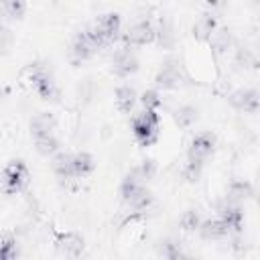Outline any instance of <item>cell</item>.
<instances>
[{
	"label": "cell",
	"mask_w": 260,
	"mask_h": 260,
	"mask_svg": "<svg viewBox=\"0 0 260 260\" xmlns=\"http://www.w3.org/2000/svg\"><path fill=\"white\" fill-rule=\"evenodd\" d=\"M199 225H201V215H199V211L187 209V211L181 215V228H183L185 232H195V230H199Z\"/></svg>",
	"instance_id": "cell-29"
},
{
	"label": "cell",
	"mask_w": 260,
	"mask_h": 260,
	"mask_svg": "<svg viewBox=\"0 0 260 260\" xmlns=\"http://www.w3.org/2000/svg\"><path fill=\"white\" fill-rule=\"evenodd\" d=\"M120 24H122V20H120V14L118 12H106V14H102L98 20H95V32L106 41V45L108 43H112L116 37H118V32H120Z\"/></svg>",
	"instance_id": "cell-11"
},
{
	"label": "cell",
	"mask_w": 260,
	"mask_h": 260,
	"mask_svg": "<svg viewBox=\"0 0 260 260\" xmlns=\"http://www.w3.org/2000/svg\"><path fill=\"white\" fill-rule=\"evenodd\" d=\"M219 219L223 221L228 232H240L242 223H244V213H242V209L238 205L228 203V205L219 207Z\"/></svg>",
	"instance_id": "cell-13"
},
{
	"label": "cell",
	"mask_w": 260,
	"mask_h": 260,
	"mask_svg": "<svg viewBox=\"0 0 260 260\" xmlns=\"http://www.w3.org/2000/svg\"><path fill=\"white\" fill-rule=\"evenodd\" d=\"M53 171L61 179H75V175H73V152H57L53 156Z\"/></svg>",
	"instance_id": "cell-19"
},
{
	"label": "cell",
	"mask_w": 260,
	"mask_h": 260,
	"mask_svg": "<svg viewBox=\"0 0 260 260\" xmlns=\"http://www.w3.org/2000/svg\"><path fill=\"white\" fill-rule=\"evenodd\" d=\"M215 28H217V18H215V14L203 12V14L195 20V24H193V37H195L197 41H209V37L213 35Z\"/></svg>",
	"instance_id": "cell-14"
},
{
	"label": "cell",
	"mask_w": 260,
	"mask_h": 260,
	"mask_svg": "<svg viewBox=\"0 0 260 260\" xmlns=\"http://www.w3.org/2000/svg\"><path fill=\"white\" fill-rule=\"evenodd\" d=\"M26 10V4L22 0H8L0 4V12H4V16L8 18H20Z\"/></svg>",
	"instance_id": "cell-28"
},
{
	"label": "cell",
	"mask_w": 260,
	"mask_h": 260,
	"mask_svg": "<svg viewBox=\"0 0 260 260\" xmlns=\"http://www.w3.org/2000/svg\"><path fill=\"white\" fill-rule=\"evenodd\" d=\"M12 43H14V35H12V30H10L8 26L0 24V53H6V51L12 47Z\"/></svg>",
	"instance_id": "cell-32"
},
{
	"label": "cell",
	"mask_w": 260,
	"mask_h": 260,
	"mask_svg": "<svg viewBox=\"0 0 260 260\" xmlns=\"http://www.w3.org/2000/svg\"><path fill=\"white\" fill-rule=\"evenodd\" d=\"M55 248L63 254V256H69V258H77L81 256L85 244H83V238L77 234V232H63L55 238Z\"/></svg>",
	"instance_id": "cell-9"
},
{
	"label": "cell",
	"mask_w": 260,
	"mask_h": 260,
	"mask_svg": "<svg viewBox=\"0 0 260 260\" xmlns=\"http://www.w3.org/2000/svg\"><path fill=\"white\" fill-rule=\"evenodd\" d=\"M35 146H37V150H39L43 156H51V154H57V150H59V140H57L53 134H49V136H37V138H35Z\"/></svg>",
	"instance_id": "cell-25"
},
{
	"label": "cell",
	"mask_w": 260,
	"mask_h": 260,
	"mask_svg": "<svg viewBox=\"0 0 260 260\" xmlns=\"http://www.w3.org/2000/svg\"><path fill=\"white\" fill-rule=\"evenodd\" d=\"M124 45L130 47H140V45H148L154 41V24L150 20H138L134 22L126 32H124Z\"/></svg>",
	"instance_id": "cell-6"
},
{
	"label": "cell",
	"mask_w": 260,
	"mask_h": 260,
	"mask_svg": "<svg viewBox=\"0 0 260 260\" xmlns=\"http://www.w3.org/2000/svg\"><path fill=\"white\" fill-rule=\"evenodd\" d=\"M28 183V167L22 162V160H10L4 171H2V177H0V185H2V191L12 195V193H18L26 187Z\"/></svg>",
	"instance_id": "cell-4"
},
{
	"label": "cell",
	"mask_w": 260,
	"mask_h": 260,
	"mask_svg": "<svg viewBox=\"0 0 260 260\" xmlns=\"http://www.w3.org/2000/svg\"><path fill=\"white\" fill-rule=\"evenodd\" d=\"M140 102H142L144 110H154V112H158V108H160V104H162L158 91H154V89H146V91L142 93Z\"/></svg>",
	"instance_id": "cell-31"
},
{
	"label": "cell",
	"mask_w": 260,
	"mask_h": 260,
	"mask_svg": "<svg viewBox=\"0 0 260 260\" xmlns=\"http://www.w3.org/2000/svg\"><path fill=\"white\" fill-rule=\"evenodd\" d=\"M199 234H201V238H205V240H221V238H225L230 232H228V228L223 225V221H221L219 217H215V219H205V221H201Z\"/></svg>",
	"instance_id": "cell-18"
},
{
	"label": "cell",
	"mask_w": 260,
	"mask_h": 260,
	"mask_svg": "<svg viewBox=\"0 0 260 260\" xmlns=\"http://www.w3.org/2000/svg\"><path fill=\"white\" fill-rule=\"evenodd\" d=\"M252 195H254V187L246 179H236L228 187V201L234 203V205L240 203V201H244V199H250Z\"/></svg>",
	"instance_id": "cell-15"
},
{
	"label": "cell",
	"mask_w": 260,
	"mask_h": 260,
	"mask_svg": "<svg viewBox=\"0 0 260 260\" xmlns=\"http://www.w3.org/2000/svg\"><path fill=\"white\" fill-rule=\"evenodd\" d=\"M238 63L242 65H256V57L248 49H238Z\"/></svg>",
	"instance_id": "cell-33"
},
{
	"label": "cell",
	"mask_w": 260,
	"mask_h": 260,
	"mask_svg": "<svg viewBox=\"0 0 260 260\" xmlns=\"http://www.w3.org/2000/svg\"><path fill=\"white\" fill-rule=\"evenodd\" d=\"M215 148V136L211 132H201L197 134L191 144H189V150H187V158L189 160H197V162H203Z\"/></svg>",
	"instance_id": "cell-7"
},
{
	"label": "cell",
	"mask_w": 260,
	"mask_h": 260,
	"mask_svg": "<svg viewBox=\"0 0 260 260\" xmlns=\"http://www.w3.org/2000/svg\"><path fill=\"white\" fill-rule=\"evenodd\" d=\"M154 39H158V45L162 49H171L175 45V32L167 18H160L158 26H154Z\"/></svg>",
	"instance_id": "cell-20"
},
{
	"label": "cell",
	"mask_w": 260,
	"mask_h": 260,
	"mask_svg": "<svg viewBox=\"0 0 260 260\" xmlns=\"http://www.w3.org/2000/svg\"><path fill=\"white\" fill-rule=\"evenodd\" d=\"M232 30L228 26H221V28H215L213 35L209 37V45H211V51L215 53V57H221L223 53H228V49L232 47Z\"/></svg>",
	"instance_id": "cell-16"
},
{
	"label": "cell",
	"mask_w": 260,
	"mask_h": 260,
	"mask_svg": "<svg viewBox=\"0 0 260 260\" xmlns=\"http://www.w3.org/2000/svg\"><path fill=\"white\" fill-rule=\"evenodd\" d=\"M230 104H232L236 110L256 114V110H258V91L252 89V87L236 89V91L230 95Z\"/></svg>",
	"instance_id": "cell-12"
},
{
	"label": "cell",
	"mask_w": 260,
	"mask_h": 260,
	"mask_svg": "<svg viewBox=\"0 0 260 260\" xmlns=\"http://www.w3.org/2000/svg\"><path fill=\"white\" fill-rule=\"evenodd\" d=\"M201 169H203V162H197V160H189L187 158V162L183 165V169H181V173H183V177L187 179V181H197L199 177H201Z\"/></svg>",
	"instance_id": "cell-30"
},
{
	"label": "cell",
	"mask_w": 260,
	"mask_h": 260,
	"mask_svg": "<svg viewBox=\"0 0 260 260\" xmlns=\"http://www.w3.org/2000/svg\"><path fill=\"white\" fill-rule=\"evenodd\" d=\"M18 246L12 236H0V260H16Z\"/></svg>",
	"instance_id": "cell-26"
},
{
	"label": "cell",
	"mask_w": 260,
	"mask_h": 260,
	"mask_svg": "<svg viewBox=\"0 0 260 260\" xmlns=\"http://www.w3.org/2000/svg\"><path fill=\"white\" fill-rule=\"evenodd\" d=\"M55 126H57L55 118H53L49 112H41V114H37V116L32 118V122H30V132H32L35 138H37V136H49V134H53Z\"/></svg>",
	"instance_id": "cell-17"
},
{
	"label": "cell",
	"mask_w": 260,
	"mask_h": 260,
	"mask_svg": "<svg viewBox=\"0 0 260 260\" xmlns=\"http://www.w3.org/2000/svg\"><path fill=\"white\" fill-rule=\"evenodd\" d=\"M154 83L162 89H177L181 87L183 83V75H181V69L175 61H167L158 71H156V77H154Z\"/></svg>",
	"instance_id": "cell-10"
},
{
	"label": "cell",
	"mask_w": 260,
	"mask_h": 260,
	"mask_svg": "<svg viewBox=\"0 0 260 260\" xmlns=\"http://www.w3.org/2000/svg\"><path fill=\"white\" fill-rule=\"evenodd\" d=\"M112 71L118 77H128L132 73H136L138 71V57L128 47L116 51L112 57Z\"/></svg>",
	"instance_id": "cell-8"
},
{
	"label": "cell",
	"mask_w": 260,
	"mask_h": 260,
	"mask_svg": "<svg viewBox=\"0 0 260 260\" xmlns=\"http://www.w3.org/2000/svg\"><path fill=\"white\" fill-rule=\"evenodd\" d=\"M95 162L89 152H73V175L75 177H85L93 171Z\"/></svg>",
	"instance_id": "cell-21"
},
{
	"label": "cell",
	"mask_w": 260,
	"mask_h": 260,
	"mask_svg": "<svg viewBox=\"0 0 260 260\" xmlns=\"http://www.w3.org/2000/svg\"><path fill=\"white\" fill-rule=\"evenodd\" d=\"M154 173H156V162H154L152 158L140 160V162L136 165V169L132 171V175H134L138 181H148V179L154 177Z\"/></svg>",
	"instance_id": "cell-27"
},
{
	"label": "cell",
	"mask_w": 260,
	"mask_h": 260,
	"mask_svg": "<svg viewBox=\"0 0 260 260\" xmlns=\"http://www.w3.org/2000/svg\"><path fill=\"white\" fill-rule=\"evenodd\" d=\"M158 124H160V116L154 110H144L140 116L134 118L132 122V132L136 136V140L142 146H148L156 140L158 136Z\"/></svg>",
	"instance_id": "cell-3"
},
{
	"label": "cell",
	"mask_w": 260,
	"mask_h": 260,
	"mask_svg": "<svg viewBox=\"0 0 260 260\" xmlns=\"http://www.w3.org/2000/svg\"><path fill=\"white\" fill-rule=\"evenodd\" d=\"M136 104V91L130 85H122L116 89V106L120 112H130Z\"/></svg>",
	"instance_id": "cell-22"
},
{
	"label": "cell",
	"mask_w": 260,
	"mask_h": 260,
	"mask_svg": "<svg viewBox=\"0 0 260 260\" xmlns=\"http://www.w3.org/2000/svg\"><path fill=\"white\" fill-rule=\"evenodd\" d=\"M120 195H122L124 203L130 209H136V211H142L152 203V193L134 175H126L124 177V181L120 185Z\"/></svg>",
	"instance_id": "cell-1"
},
{
	"label": "cell",
	"mask_w": 260,
	"mask_h": 260,
	"mask_svg": "<svg viewBox=\"0 0 260 260\" xmlns=\"http://www.w3.org/2000/svg\"><path fill=\"white\" fill-rule=\"evenodd\" d=\"M102 47H106V41L95 32V28H83L75 35L73 43H71V57L73 61H85L89 59L93 53H98Z\"/></svg>",
	"instance_id": "cell-2"
},
{
	"label": "cell",
	"mask_w": 260,
	"mask_h": 260,
	"mask_svg": "<svg viewBox=\"0 0 260 260\" xmlns=\"http://www.w3.org/2000/svg\"><path fill=\"white\" fill-rule=\"evenodd\" d=\"M173 120L179 128H189L191 124H195L197 120V108L193 106H181L173 112Z\"/></svg>",
	"instance_id": "cell-23"
},
{
	"label": "cell",
	"mask_w": 260,
	"mask_h": 260,
	"mask_svg": "<svg viewBox=\"0 0 260 260\" xmlns=\"http://www.w3.org/2000/svg\"><path fill=\"white\" fill-rule=\"evenodd\" d=\"M28 81H30L32 89H35L43 100H57V95H59L57 83H55L51 71H47L43 65H32V67H28Z\"/></svg>",
	"instance_id": "cell-5"
},
{
	"label": "cell",
	"mask_w": 260,
	"mask_h": 260,
	"mask_svg": "<svg viewBox=\"0 0 260 260\" xmlns=\"http://www.w3.org/2000/svg\"><path fill=\"white\" fill-rule=\"evenodd\" d=\"M162 254H165V260H197L193 256H189L177 242L173 240H165L162 242Z\"/></svg>",
	"instance_id": "cell-24"
}]
</instances>
